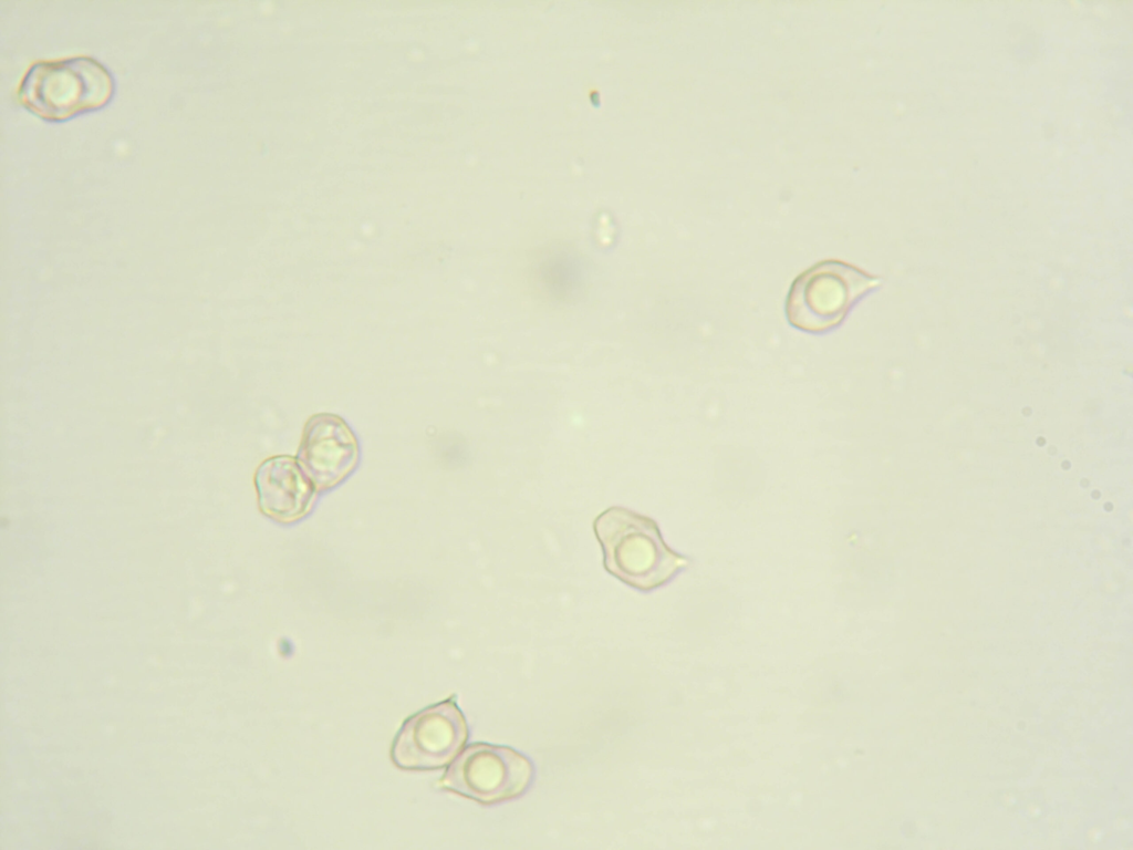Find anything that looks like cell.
I'll return each instance as SVG.
<instances>
[{"instance_id": "52a82bcc", "label": "cell", "mask_w": 1133, "mask_h": 850, "mask_svg": "<svg viewBox=\"0 0 1133 850\" xmlns=\"http://www.w3.org/2000/svg\"><path fill=\"white\" fill-rule=\"evenodd\" d=\"M254 484L260 509L279 522H293L311 509L316 488L298 460L274 456L257 469Z\"/></svg>"}, {"instance_id": "3957f363", "label": "cell", "mask_w": 1133, "mask_h": 850, "mask_svg": "<svg viewBox=\"0 0 1133 850\" xmlns=\"http://www.w3.org/2000/svg\"><path fill=\"white\" fill-rule=\"evenodd\" d=\"M881 284L877 277L840 260H824L799 274L786 299L790 325L809 333L839 326L864 296Z\"/></svg>"}, {"instance_id": "7a4b0ae2", "label": "cell", "mask_w": 1133, "mask_h": 850, "mask_svg": "<svg viewBox=\"0 0 1133 850\" xmlns=\"http://www.w3.org/2000/svg\"><path fill=\"white\" fill-rule=\"evenodd\" d=\"M113 90V77L101 62L89 55H72L32 62L17 94L37 116L59 122L104 106Z\"/></svg>"}, {"instance_id": "8992f818", "label": "cell", "mask_w": 1133, "mask_h": 850, "mask_svg": "<svg viewBox=\"0 0 1133 850\" xmlns=\"http://www.w3.org/2000/svg\"><path fill=\"white\" fill-rule=\"evenodd\" d=\"M297 460L316 490L330 489L355 468L358 460L356 436L337 415H313L305 424Z\"/></svg>"}, {"instance_id": "6da1fadb", "label": "cell", "mask_w": 1133, "mask_h": 850, "mask_svg": "<svg viewBox=\"0 0 1133 850\" xmlns=\"http://www.w3.org/2000/svg\"><path fill=\"white\" fill-rule=\"evenodd\" d=\"M593 528L605 570L641 592L667 584L689 564L665 543L654 519L627 508H607L595 518Z\"/></svg>"}, {"instance_id": "5b68a950", "label": "cell", "mask_w": 1133, "mask_h": 850, "mask_svg": "<svg viewBox=\"0 0 1133 850\" xmlns=\"http://www.w3.org/2000/svg\"><path fill=\"white\" fill-rule=\"evenodd\" d=\"M468 738L464 714L451 698L410 716L392 748L394 763L405 769H435L449 764Z\"/></svg>"}, {"instance_id": "277c9868", "label": "cell", "mask_w": 1133, "mask_h": 850, "mask_svg": "<svg viewBox=\"0 0 1133 850\" xmlns=\"http://www.w3.org/2000/svg\"><path fill=\"white\" fill-rule=\"evenodd\" d=\"M529 757L508 747L486 743L467 746L449 765L439 786L484 806L522 796L534 779Z\"/></svg>"}]
</instances>
